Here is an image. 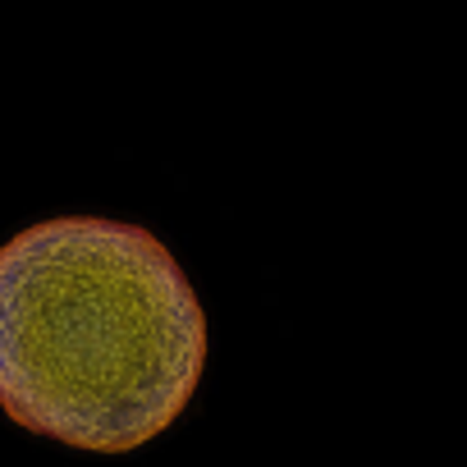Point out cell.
Listing matches in <instances>:
<instances>
[{"label":"cell","instance_id":"1","mask_svg":"<svg viewBox=\"0 0 467 467\" xmlns=\"http://www.w3.org/2000/svg\"><path fill=\"white\" fill-rule=\"evenodd\" d=\"M206 317L142 224L42 220L0 248V408L33 435L129 453L179 421Z\"/></svg>","mask_w":467,"mask_h":467}]
</instances>
